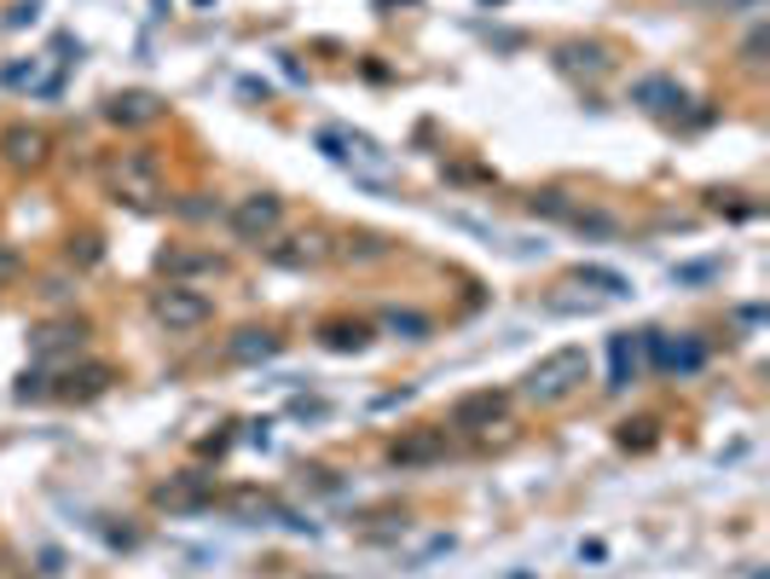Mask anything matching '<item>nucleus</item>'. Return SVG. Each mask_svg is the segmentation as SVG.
Returning a JSON list of instances; mask_svg holds the SVG:
<instances>
[{
    "instance_id": "obj_17",
    "label": "nucleus",
    "mask_w": 770,
    "mask_h": 579,
    "mask_svg": "<svg viewBox=\"0 0 770 579\" xmlns=\"http://www.w3.org/2000/svg\"><path fill=\"white\" fill-rule=\"evenodd\" d=\"M366 337H371V331H366L359 319H353V324H348V319H342V324H325V342L337 348V354H348V348H366Z\"/></svg>"
},
{
    "instance_id": "obj_11",
    "label": "nucleus",
    "mask_w": 770,
    "mask_h": 579,
    "mask_svg": "<svg viewBox=\"0 0 770 579\" xmlns=\"http://www.w3.org/2000/svg\"><path fill=\"white\" fill-rule=\"evenodd\" d=\"M278 348H285V342H278L273 331H255V324H249V331H238L233 342H226V360H233V365H261V360L278 354Z\"/></svg>"
},
{
    "instance_id": "obj_15",
    "label": "nucleus",
    "mask_w": 770,
    "mask_h": 579,
    "mask_svg": "<svg viewBox=\"0 0 770 579\" xmlns=\"http://www.w3.org/2000/svg\"><path fill=\"white\" fill-rule=\"evenodd\" d=\"M632 99H637V105H649V111H673V105H684V93H678L673 82H660V75L637 82V87H632Z\"/></svg>"
},
{
    "instance_id": "obj_20",
    "label": "nucleus",
    "mask_w": 770,
    "mask_h": 579,
    "mask_svg": "<svg viewBox=\"0 0 770 579\" xmlns=\"http://www.w3.org/2000/svg\"><path fill=\"white\" fill-rule=\"evenodd\" d=\"M382 324H389L394 337H423V331H429V319H418V313H400V308H394L389 319H382Z\"/></svg>"
},
{
    "instance_id": "obj_8",
    "label": "nucleus",
    "mask_w": 770,
    "mask_h": 579,
    "mask_svg": "<svg viewBox=\"0 0 770 579\" xmlns=\"http://www.w3.org/2000/svg\"><path fill=\"white\" fill-rule=\"evenodd\" d=\"M157 505L163 510H203V505H209V475H197V469L168 475V482L157 487Z\"/></svg>"
},
{
    "instance_id": "obj_18",
    "label": "nucleus",
    "mask_w": 770,
    "mask_h": 579,
    "mask_svg": "<svg viewBox=\"0 0 770 579\" xmlns=\"http://www.w3.org/2000/svg\"><path fill=\"white\" fill-rule=\"evenodd\" d=\"M632 371H637V337H614V389L632 383Z\"/></svg>"
},
{
    "instance_id": "obj_16",
    "label": "nucleus",
    "mask_w": 770,
    "mask_h": 579,
    "mask_svg": "<svg viewBox=\"0 0 770 579\" xmlns=\"http://www.w3.org/2000/svg\"><path fill=\"white\" fill-rule=\"evenodd\" d=\"M562 70H592V75H603L608 70V53H603V46H585V41H568V46H562Z\"/></svg>"
},
{
    "instance_id": "obj_3",
    "label": "nucleus",
    "mask_w": 770,
    "mask_h": 579,
    "mask_svg": "<svg viewBox=\"0 0 770 579\" xmlns=\"http://www.w3.org/2000/svg\"><path fill=\"white\" fill-rule=\"evenodd\" d=\"M319 145H325L342 168H353L359 180H377V186L394 180V157H389V151H382L377 139H366V134H319Z\"/></svg>"
},
{
    "instance_id": "obj_7",
    "label": "nucleus",
    "mask_w": 770,
    "mask_h": 579,
    "mask_svg": "<svg viewBox=\"0 0 770 579\" xmlns=\"http://www.w3.org/2000/svg\"><path fill=\"white\" fill-rule=\"evenodd\" d=\"M389 458L400 469H423V464H441L446 458V430H412L389 446Z\"/></svg>"
},
{
    "instance_id": "obj_12",
    "label": "nucleus",
    "mask_w": 770,
    "mask_h": 579,
    "mask_svg": "<svg viewBox=\"0 0 770 579\" xmlns=\"http://www.w3.org/2000/svg\"><path fill=\"white\" fill-rule=\"evenodd\" d=\"M82 324H41V331L30 337L35 360H53V354H82Z\"/></svg>"
},
{
    "instance_id": "obj_14",
    "label": "nucleus",
    "mask_w": 770,
    "mask_h": 579,
    "mask_svg": "<svg viewBox=\"0 0 770 579\" xmlns=\"http://www.w3.org/2000/svg\"><path fill=\"white\" fill-rule=\"evenodd\" d=\"M7 157H12L18 168H35V163L47 157V134H41V128H12V134H7Z\"/></svg>"
},
{
    "instance_id": "obj_13",
    "label": "nucleus",
    "mask_w": 770,
    "mask_h": 579,
    "mask_svg": "<svg viewBox=\"0 0 770 579\" xmlns=\"http://www.w3.org/2000/svg\"><path fill=\"white\" fill-rule=\"evenodd\" d=\"M649 354L660 371H696L707 360V348L701 342H673V337H649Z\"/></svg>"
},
{
    "instance_id": "obj_9",
    "label": "nucleus",
    "mask_w": 770,
    "mask_h": 579,
    "mask_svg": "<svg viewBox=\"0 0 770 579\" xmlns=\"http://www.w3.org/2000/svg\"><path fill=\"white\" fill-rule=\"evenodd\" d=\"M499 417H504V394L481 389V394H464L452 406V430H493Z\"/></svg>"
},
{
    "instance_id": "obj_19",
    "label": "nucleus",
    "mask_w": 770,
    "mask_h": 579,
    "mask_svg": "<svg viewBox=\"0 0 770 579\" xmlns=\"http://www.w3.org/2000/svg\"><path fill=\"white\" fill-rule=\"evenodd\" d=\"M163 272H215L220 279V261L215 256H163Z\"/></svg>"
},
{
    "instance_id": "obj_4",
    "label": "nucleus",
    "mask_w": 770,
    "mask_h": 579,
    "mask_svg": "<svg viewBox=\"0 0 770 579\" xmlns=\"http://www.w3.org/2000/svg\"><path fill=\"white\" fill-rule=\"evenodd\" d=\"M233 238L238 244H273L278 238V226H285V204H278L273 192H249V197H238L233 204Z\"/></svg>"
},
{
    "instance_id": "obj_5",
    "label": "nucleus",
    "mask_w": 770,
    "mask_h": 579,
    "mask_svg": "<svg viewBox=\"0 0 770 579\" xmlns=\"http://www.w3.org/2000/svg\"><path fill=\"white\" fill-rule=\"evenodd\" d=\"M151 313H157V324H168V331H203L209 324V296H197L186 285H168L157 301H151Z\"/></svg>"
},
{
    "instance_id": "obj_2",
    "label": "nucleus",
    "mask_w": 770,
    "mask_h": 579,
    "mask_svg": "<svg viewBox=\"0 0 770 579\" xmlns=\"http://www.w3.org/2000/svg\"><path fill=\"white\" fill-rule=\"evenodd\" d=\"M105 186L122 197V204H134V209L163 204V174H157L151 157H140V151H122V157L105 163Z\"/></svg>"
},
{
    "instance_id": "obj_10",
    "label": "nucleus",
    "mask_w": 770,
    "mask_h": 579,
    "mask_svg": "<svg viewBox=\"0 0 770 579\" xmlns=\"http://www.w3.org/2000/svg\"><path fill=\"white\" fill-rule=\"evenodd\" d=\"M105 116L122 122V128H145V122L163 116V99L157 93H116L111 105H105Z\"/></svg>"
},
{
    "instance_id": "obj_6",
    "label": "nucleus",
    "mask_w": 770,
    "mask_h": 579,
    "mask_svg": "<svg viewBox=\"0 0 770 579\" xmlns=\"http://www.w3.org/2000/svg\"><path fill=\"white\" fill-rule=\"evenodd\" d=\"M267 256H273V267L307 272V267H325V261H330V238H325V232H296V238H285V244L273 238Z\"/></svg>"
},
{
    "instance_id": "obj_1",
    "label": "nucleus",
    "mask_w": 770,
    "mask_h": 579,
    "mask_svg": "<svg viewBox=\"0 0 770 579\" xmlns=\"http://www.w3.org/2000/svg\"><path fill=\"white\" fill-rule=\"evenodd\" d=\"M585 376H592L585 348H556V354H545L527 371V400H538V406H562L568 394L585 389Z\"/></svg>"
}]
</instances>
